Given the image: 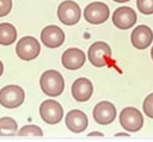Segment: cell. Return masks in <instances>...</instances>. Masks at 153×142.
Listing matches in <instances>:
<instances>
[{"label": "cell", "instance_id": "cell-20", "mask_svg": "<svg viewBox=\"0 0 153 142\" xmlns=\"http://www.w3.org/2000/svg\"><path fill=\"white\" fill-rule=\"evenodd\" d=\"M143 111L148 117L153 118V93L146 97L143 101Z\"/></svg>", "mask_w": 153, "mask_h": 142}, {"label": "cell", "instance_id": "cell-3", "mask_svg": "<svg viewBox=\"0 0 153 142\" xmlns=\"http://www.w3.org/2000/svg\"><path fill=\"white\" fill-rule=\"evenodd\" d=\"M120 124L128 131L135 132L142 128L143 117L135 107H124L120 113Z\"/></svg>", "mask_w": 153, "mask_h": 142}, {"label": "cell", "instance_id": "cell-10", "mask_svg": "<svg viewBox=\"0 0 153 142\" xmlns=\"http://www.w3.org/2000/svg\"><path fill=\"white\" fill-rule=\"evenodd\" d=\"M93 118L98 124L106 125L116 118V107L110 101H100L93 109Z\"/></svg>", "mask_w": 153, "mask_h": 142}, {"label": "cell", "instance_id": "cell-1", "mask_svg": "<svg viewBox=\"0 0 153 142\" xmlns=\"http://www.w3.org/2000/svg\"><path fill=\"white\" fill-rule=\"evenodd\" d=\"M39 85H41V89L45 95L57 97L63 92L65 80H63V76L57 70L49 69L42 74Z\"/></svg>", "mask_w": 153, "mask_h": 142}, {"label": "cell", "instance_id": "cell-22", "mask_svg": "<svg viewBox=\"0 0 153 142\" xmlns=\"http://www.w3.org/2000/svg\"><path fill=\"white\" fill-rule=\"evenodd\" d=\"M90 136H103V134H100V132H97V131H94V132H91V134H90Z\"/></svg>", "mask_w": 153, "mask_h": 142}, {"label": "cell", "instance_id": "cell-13", "mask_svg": "<svg viewBox=\"0 0 153 142\" xmlns=\"http://www.w3.org/2000/svg\"><path fill=\"white\" fill-rule=\"evenodd\" d=\"M130 39H131V44L136 49H146L152 43L153 32L148 26L139 25L133 30Z\"/></svg>", "mask_w": 153, "mask_h": 142}, {"label": "cell", "instance_id": "cell-9", "mask_svg": "<svg viewBox=\"0 0 153 142\" xmlns=\"http://www.w3.org/2000/svg\"><path fill=\"white\" fill-rule=\"evenodd\" d=\"M136 20H137L136 13L130 7H126V6L120 7L112 14V23L115 24V26H117L121 30L130 29L131 26H134Z\"/></svg>", "mask_w": 153, "mask_h": 142}, {"label": "cell", "instance_id": "cell-17", "mask_svg": "<svg viewBox=\"0 0 153 142\" xmlns=\"http://www.w3.org/2000/svg\"><path fill=\"white\" fill-rule=\"evenodd\" d=\"M17 122L11 117H2L0 118V136H12L17 134Z\"/></svg>", "mask_w": 153, "mask_h": 142}, {"label": "cell", "instance_id": "cell-5", "mask_svg": "<svg viewBox=\"0 0 153 142\" xmlns=\"http://www.w3.org/2000/svg\"><path fill=\"white\" fill-rule=\"evenodd\" d=\"M111 58V49L105 42H94L88 48V60L94 67H104Z\"/></svg>", "mask_w": 153, "mask_h": 142}, {"label": "cell", "instance_id": "cell-6", "mask_svg": "<svg viewBox=\"0 0 153 142\" xmlns=\"http://www.w3.org/2000/svg\"><path fill=\"white\" fill-rule=\"evenodd\" d=\"M81 16L80 7L76 2L72 0H66L60 4L57 8V17L65 25H74L79 21Z\"/></svg>", "mask_w": 153, "mask_h": 142}, {"label": "cell", "instance_id": "cell-14", "mask_svg": "<svg viewBox=\"0 0 153 142\" xmlns=\"http://www.w3.org/2000/svg\"><path fill=\"white\" fill-rule=\"evenodd\" d=\"M87 116L80 110H72L66 116V125L72 132H82L87 128Z\"/></svg>", "mask_w": 153, "mask_h": 142}, {"label": "cell", "instance_id": "cell-25", "mask_svg": "<svg viewBox=\"0 0 153 142\" xmlns=\"http://www.w3.org/2000/svg\"><path fill=\"white\" fill-rule=\"evenodd\" d=\"M151 55H152V58H153V48H152V50H151Z\"/></svg>", "mask_w": 153, "mask_h": 142}, {"label": "cell", "instance_id": "cell-16", "mask_svg": "<svg viewBox=\"0 0 153 142\" xmlns=\"http://www.w3.org/2000/svg\"><path fill=\"white\" fill-rule=\"evenodd\" d=\"M17 38V30L10 23H1L0 24V44L1 45H10Z\"/></svg>", "mask_w": 153, "mask_h": 142}, {"label": "cell", "instance_id": "cell-11", "mask_svg": "<svg viewBox=\"0 0 153 142\" xmlns=\"http://www.w3.org/2000/svg\"><path fill=\"white\" fill-rule=\"evenodd\" d=\"M41 41L48 48H59L65 42V33L59 26L48 25L41 32Z\"/></svg>", "mask_w": 153, "mask_h": 142}, {"label": "cell", "instance_id": "cell-12", "mask_svg": "<svg viewBox=\"0 0 153 142\" xmlns=\"http://www.w3.org/2000/svg\"><path fill=\"white\" fill-rule=\"evenodd\" d=\"M85 54L82 50L78 49V48H69L67 49L61 57L62 64L65 68L71 69V70H75L79 69L80 67H82V64L85 63Z\"/></svg>", "mask_w": 153, "mask_h": 142}, {"label": "cell", "instance_id": "cell-18", "mask_svg": "<svg viewBox=\"0 0 153 142\" xmlns=\"http://www.w3.org/2000/svg\"><path fill=\"white\" fill-rule=\"evenodd\" d=\"M19 136H27V135H35V136H42L43 135V131L39 126L37 125H33V124H29V125H25L23 126L19 132L17 134Z\"/></svg>", "mask_w": 153, "mask_h": 142}, {"label": "cell", "instance_id": "cell-4", "mask_svg": "<svg viewBox=\"0 0 153 142\" xmlns=\"http://www.w3.org/2000/svg\"><path fill=\"white\" fill-rule=\"evenodd\" d=\"M41 51V47L38 41L35 37L25 36L23 37L16 47V53L18 57H20L24 61H31L38 56Z\"/></svg>", "mask_w": 153, "mask_h": 142}, {"label": "cell", "instance_id": "cell-7", "mask_svg": "<svg viewBox=\"0 0 153 142\" xmlns=\"http://www.w3.org/2000/svg\"><path fill=\"white\" fill-rule=\"evenodd\" d=\"M39 113L47 124H57L63 117V109L60 103L48 99L41 104Z\"/></svg>", "mask_w": 153, "mask_h": 142}, {"label": "cell", "instance_id": "cell-24", "mask_svg": "<svg viewBox=\"0 0 153 142\" xmlns=\"http://www.w3.org/2000/svg\"><path fill=\"white\" fill-rule=\"evenodd\" d=\"M116 2H126V1H129V0H114Z\"/></svg>", "mask_w": 153, "mask_h": 142}, {"label": "cell", "instance_id": "cell-23", "mask_svg": "<svg viewBox=\"0 0 153 142\" xmlns=\"http://www.w3.org/2000/svg\"><path fill=\"white\" fill-rule=\"evenodd\" d=\"M2 72H4V64H2V62L0 61V76H1V74H2Z\"/></svg>", "mask_w": 153, "mask_h": 142}, {"label": "cell", "instance_id": "cell-2", "mask_svg": "<svg viewBox=\"0 0 153 142\" xmlns=\"http://www.w3.org/2000/svg\"><path fill=\"white\" fill-rule=\"evenodd\" d=\"M25 98L24 89L20 86L8 85L0 89V104L7 109H14L23 104Z\"/></svg>", "mask_w": 153, "mask_h": 142}, {"label": "cell", "instance_id": "cell-21", "mask_svg": "<svg viewBox=\"0 0 153 142\" xmlns=\"http://www.w3.org/2000/svg\"><path fill=\"white\" fill-rule=\"evenodd\" d=\"M12 8V0H0V17H5Z\"/></svg>", "mask_w": 153, "mask_h": 142}, {"label": "cell", "instance_id": "cell-15", "mask_svg": "<svg viewBox=\"0 0 153 142\" xmlns=\"http://www.w3.org/2000/svg\"><path fill=\"white\" fill-rule=\"evenodd\" d=\"M93 92L92 82L86 78L76 79L72 85V95L78 101H86L91 98Z\"/></svg>", "mask_w": 153, "mask_h": 142}, {"label": "cell", "instance_id": "cell-8", "mask_svg": "<svg viewBox=\"0 0 153 142\" xmlns=\"http://www.w3.org/2000/svg\"><path fill=\"white\" fill-rule=\"evenodd\" d=\"M110 11L106 4L100 1H94L88 4L84 10L85 19L91 24H102L109 18Z\"/></svg>", "mask_w": 153, "mask_h": 142}, {"label": "cell", "instance_id": "cell-19", "mask_svg": "<svg viewBox=\"0 0 153 142\" xmlns=\"http://www.w3.org/2000/svg\"><path fill=\"white\" fill-rule=\"evenodd\" d=\"M136 5L141 13H143V14L153 13V0H137Z\"/></svg>", "mask_w": 153, "mask_h": 142}]
</instances>
